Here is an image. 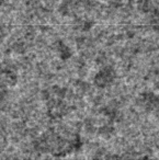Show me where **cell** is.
<instances>
[{
	"instance_id": "1",
	"label": "cell",
	"mask_w": 159,
	"mask_h": 160,
	"mask_svg": "<svg viewBox=\"0 0 159 160\" xmlns=\"http://www.w3.org/2000/svg\"><path fill=\"white\" fill-rule=\"evenodd\" d=\"M113 78V71L110 68H104L101 71H99V75L97 77V82L100 86H106L111 82Z\"/></svg>"
}]
</instances>
